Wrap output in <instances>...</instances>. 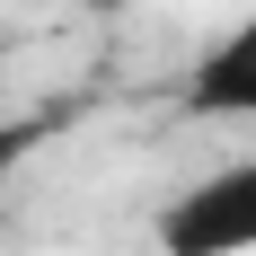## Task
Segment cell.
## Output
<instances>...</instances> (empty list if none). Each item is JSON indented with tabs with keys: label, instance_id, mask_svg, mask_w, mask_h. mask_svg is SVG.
Wrapping results in <instances>:
<instances>
[{
	"label": "cell",
	"instance_id": "2",
	"mask_svg": "<svg viewBox=\"0 0 256 256\" xmlns=\"http://www.w3.org/2000/svg\"><path fill=\"white\" fill-rule=\"evenodd\" d=\"M186 106H194V115H248V124H256V9L204 53V62H194Z\"/></svg>",
	"mask_w": 256,
	"mask_h": 256
},
{
	"label": "cell",
	"instance_id": "3",
	"mask_svg": "<svg viewBox=\"0 0 256 256\" xmlns=\"http://www.w3.org/2000/svg\"><path fill=\"white\" fill-rule=\"evenodd\" d=\"M44 115H26V124H0V204H9V177H18L26 168V150H36V142H44Z\"/></svg>",
	"mask_w": 256,
	"mask_h": 256
},
{
	"label": "cell",
	"instance_id": "4",
	"mask_svg": "<svg viewBox=\"0 0 256 256\" xmlns=\"http://www.w3.org/2000/svg\"><path fill=\"white\" fill-rule=\"evenodd\" d=\"M88 9H124V0H88Z\"/></svg>",
	"mask_w": 256,
	"mask_h": 256
},
{
	"label": "cell",
	"instance_id": "1",
	"mask_svg": "<svg viewBox=\"0 0 256 256\" xmlns=\"http://www.w3.org/2000/svg\"><path fill=\"white\" fill-rule=\"evenodd\" d=\"M159 256H256V159L212 168L159 212Z\"/></svg>",
	"mask_w": 256,
	"mask_h": 256
},
{
	"label": "cell",
	"instance_id": "5",
	"mask_svg": "<svg viewBox=\"0 0 256 256\" xmlns=\"http://www.w3.org/2000/svg\"><path fill=\"white\" fill-rule=\"evenodd\" d=\"M0 71H9V44H0Z\"/></svg>",
	"mask_w": 256,
	"mask_h": 256
}]
</instances>
